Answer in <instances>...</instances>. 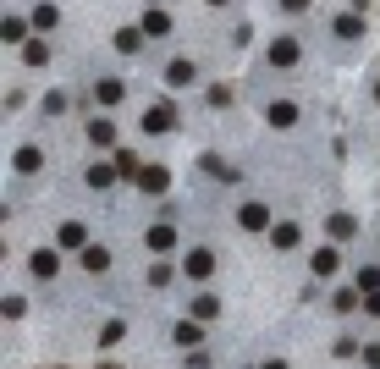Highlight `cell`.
<instances>
[{"label":"cell","instance_id":"11","mask_svg":"<svg viewBox=\"0 0 380 369\" xmlns=\"http://www.w3.org/2000/svg\"><path fill=\"white\" fill-rule=\"evenodd\" d=\"M270 122H275V127H292V122H297V105H292V100H275V105H270Z\"/></svg>","mask_w":380,"mask_h":369},{"label":"cell","instance_id":"30","mask_svg":"<svg viewBox=\"0 0 380 369\" xmlns=\"http://www.w3.org/2000/svg\"><path fill=\"white\" fill-rule=\"evenodd\" d=\"M375 100H380V83H375Z\"/></svg>","mask_w":380,"mask_h":369},{"label":"cell","instance_id":"14","mask_svg":"<svg viewBox=\"0 0 380 369\" xmlns=\"http://www.w3.org/2000/svg\"><path fill=\"white\" fill-rule=\"evenodd\" d=\"M171 243H176V232H171V226H149V248H154V254H166Z\"/></svg>","mask_w":380,"mask_h":369},{"label":"cell","instance_id":"31","mask_svg":"<svg viewBox=\"0 0 380 369\" xmlns=\"http://www.w3.org/2000/svg\"><path fill=\"white\" fill-rule=\"evenodd\" d=\"M215 6H221V0H215Z\"/></svg>","mask_w":380,"mask_h":369},{"label":"cell","instance_id":"22","mask_svg":"<svg viewBox=\"0 0 380 369\" xmlns=\"http://www.w3.org/2000/svg\"><path fill=\"white\" fill-rule=\"evenodd\" d=\"M359 292H364V298H369V292H380V270H375V265L359 270Z\"/></svg>","mask_w":380,"mask_h":369},{"label":"cell","instance_id":"2","mask_svg":"<svg viewBox=\"0 0 380 369\" xmlns=\"http://www.w3.org/2000/svg\"><path fill=\"white\" fill-rule=\"evenodd\" d=\"M171 122H176V110H171L166 100H160V105H149V110H144V127H149V132H166Z\"/></svg>","mask_w":380,"mask_h":369},{"label":"cell","instance_id":"19","mask_svg":"<svg viewBox=\"0 0 380 369\" xmlns=\"http://www.w3.org/2000/svg\"><path fill=\"white\" fill-rule=\"evenodd\" d=\"M215 314H221L215 298H193V320H215Z\"/></svg>","mask_w":380,"mask_h":369},{"label":"cell","instance_id":"5","mask_svg":"<svg viewBox=\"0 0 380 369\" xmlns=\"http://www.w3.org/2000/svg\"><path fill=\"white\" fill-rule=\"evenodd\" d=\"M56 270H61V254H50V248H44V254H33V276H39V281H50Z\"/></svg>","mask_w":380,"mask_h":369},{"label":"cell","instance_id":"21","mask_svg":"<svg viewBox=\"0 0 380 369\" xmlns=\"http://www.w3.org/2000/svg\"><path fill=\"white\" fill-rule=\"evenodd\" d=\"M122 336H127V326H122V320H110V326L100 331V348H116V342H122Z\"/></svg>","mask_w":380,"mask_h":369},{"label":"cell","instance_id":"10","mask_svg":"<svg viewBox=\"0 0 380 369\" xmlns=\"http://www.w3.org/2000/svg\"><path fill=\"white\" fill-rule=\"evenodd\" d=\"M144 33H149V39H166V33H171V17H166V11H149V17H144Z\"/></svg>","mask_w":380,"mask_h":369},{"label":"cell","instance_id":"27","mask_svg":"<svg viewBox=\"0 0 380 369\" xmlns=\"http://www.w3.org/2000/svg\"><path fill=\"white\" fill-rule=\"evenodd\" d=\"M281 6H287V11H303V6H309V0H281Z\"/></svg>","mask_w":380,"mask_h":369},{"label":"cell","instance_id":"8","mask_svg":"<svg viewBox=\"0 0 380 369\" xmlns=\"http://www.w3.org/2000/svg\"><path fill=\"white\" fill-rule=\"evenodd\" d=\"M171 336H176V348H199V336H204V331H199V320H182Z\"/></svg>","mask_w":380,"mask_h":369},{"label":"cell","instance_id":"28","mask_svg":"<svg viewBox=\"0 0 380 369\" xmlns=\"http://www.w3.org/2000/svg\"><path fill=\"white\" fill-rule=\"evenodd\" d=\"M259 369H287V364H281V358H270V364H259Z\"/></svg>","mask_w":380,"mask_h":369},{"label":"cell","instance_id":"15","mask_svg":"<svg viewBox=\"0 0 380 369\" xmlns=\"http://www.w3.org/2000/svg\"><path fill=\"white\" fill-rule=\"evenodd\" d=\"M166 83H171V88H182V83H193V66H188V61H171V66H166Z\"/></svg>","mask_w":380,"mask_h":369},{"label":"cell","instance_id":"20","mask_svg":"<svg viewBox=\"0 0 380 369\" xmlns=\"http://www.w3.org/2000/svg\"><path fill=\"white\" fill-rule=\"evenodd\" d=\"M94 94H100V105H116V100H122V83H116V78H105L100 88H94Z\"/></svg>","mask_w":380,"mask_h":369},{"label":"cell","instance_id":"3","mask_svg":"<svg viewBox=\"0 0 380 369\" xmlns=\"http://www.w3.org/2000/svg\"><path fill=\"white\" fill-rule=\"evenodd\" d=\"M237 226L259 232V226H270V209H265V204H243V209H237Z\"/></svg>","mask_w":380,"mask_h":369},{"label":"cell","instance_id":"4","mask_svg":"<svg viewBox=\"0 0 380 369\" xmlns=\"http://www.w3.org/2000/svg\"><path fill=\"white\" fill-rule=\"evenodd\" d=\"M138 187H144V193H166V171H160V165H144V171H138Z\"/></svg>","mask_w":380,"mask_h":369},{"label":"cell","instance_id":"16","mask_svg":"<svg viewBox=\"0 0 380 369\" xmlns=\"http://www.w3.org/2000/svg\"><path fill=\"white\" fill-rule=\"evenodd\" d=\"M88 138H94V144H110V138H116V127H110L105 116H94V122H88Z\"/></svg>","mask_w":380,"mask_h":369},{"label":"cell","instance_id":"29","mask_svg":"<svg viewBox=\"0 0 380 369\" xmlns=\"http://www.w3.org/2000/svg\"><path fill=\"white\" fill-rule=\"evenodd\" d=\"M100 369H122V364H100Z\"/></svg>","mask_w":380,"mask_h":369},{"label":"cell","instance_id":"23","mask_svg":"<svg viewBox=\"0 0 380 369\" xmlns=\"http://www.w3.org/2000/svg\"><path fill=\"white\" fill-rule=\"evenodd\" d=\"M33 28H39V33H50V28H56V6H39V11H33Z\"/></svg>","mask_w":380,"mask_h":369},{"label":"cell","instance_id":"9","mask_svg":"<svg viewBox=\"0 0 380 369\" xmlns=\"http://www.w3.org/2000/svg\"><path fill=\"white\" fill-rule=\"evenodd\" d=\"M337 265H342L337 248H320V254H315V276H337Z\"/></svg>","mask_w":380,"mask_h":369},{"label":"cell","instance_id":"12","mask_svg":"<svg viewBox=\"0 0 380 369\" xmlns=\"http://www.w3.org/2000/svg\"><path fill=\"white\" fill-rule=\"evenodd\" d=\"M11 160H17V171H39V165H44V155H39L33 144H22L17 155H11Z\"/></svg>","mask_w":380,"mask_h":369},{"label":"cell","instance_id":"1","mask_svg":"<svg viewBox=\"0 0 380 369\" xmlns=\"http://www.w3.org/2000/svg\"><path fill=\"white\" fill-rule=\"evenodd\" d=\"M182 270H188L193 281H204V276H210V270H215V254H210V248H193L188 259H182Z\"/></svg>","mask_w":380,"mask_h":369},{"label":"cell","instance_id":"18","mask_svg":"<svg viewBox=\"0 0 380 369\" xmlns=\"http://www.w3.org/2000/svg\"><path fill=\"white\" fill-rule=\"evenodd\" d=\"M61 248H88V243H83V226H78V221L61 226Z\"/></svg>","mask_w":380,"mask_h":369},{"label":"cell","instance_id":"25","mask_svg":"<svg viewBox=\"0 0 380 369\" xmlns=\"http://www.w3.org/2000/svg\"><path fill=\"white\" fill-rule=\"evenodd\" d=\"M331 237H353V215H331Z\"/></svg>","mask_w":380,"mask_h":369},{"label":"cell","instance_id":"13","mask_svg":"<svg viewBox=\"0 0 380 369\" xmlns=\"http://www.w3.org/2000/svg\"><path fill=\"white\" fill-rule=\"evenodd\" d=\"M270 243H275V248H297V226H292V221L270 226Z\"/></svg>","mask_w":380,"mask_h":369},{"label":"cell","instance_id":"17","mask_svg":"<svg viewBox=\"0 0 380 369\" xmlns=\"http://www.w3.org/2000/svg\"><path fill=\"white\" fill-rule=\"evenodd\" d=\"M110 177H116V171H110L105 160H94V165H88V187H110Z\"/></svg>","mask_w":380,"mask_h":369},{"label":"cell","instance_id":"6","mask_svg":"<svg viewBox=\"0 0 380 369\" xmlns=\"http://www.w3.org/2000/svg\"><path fill=\"white\" fill-rule=\"evenodd\" d=\"M110 265V248H100V243H88L83 248V270H94V276H100V270Z\"/></svg>","mask_w":380,"mask_h":369},{"label":"cell","instance_id":"26","mask_svg":"<svg viewBox=\"0 0 380 369\" xmlns=\"http://www.w3.org/2000/svg\"><path fill=\"white\" fill-rule=\"evenodd\" d=\"M364 308H369V314H380V292H369V298H364Z\"/></svg>","mask_w":380,"mask_h":369},{"label":"cell","instance_id":"7","mask_svg":"<svg viewBox=\"0 0 380 369\" xmlns=\"http://www.w3.org/2000/svg\"><path fill=\"white\" fill-rule=\"evenodd\" d=\"M292 61H297V44L292 39H275L270 44V66H292Z\"/></svg>","mask_w":380,"mask_h":369},{"label":"cell","instance_id":"24","mask_svg":"<svg viewBox=\"0 0 380 369\" xmlns=\"http://www.w3.org/2000/svg\"><path fill=\"white\" fill-rule=\"evenodd\" d=\"M359 28H364L359 17H337V33H342V39H359Z\"/></svg>","mask_w":380,"mask_h":369}]
</instances>
